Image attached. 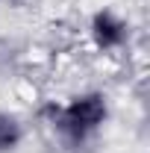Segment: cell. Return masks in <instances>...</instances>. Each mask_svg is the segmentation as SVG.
Wrapping results in <instances>:
<instances>
[{
	"label": "cell",
	"mask_w": 150,
	"mask_h": 153,
	"mask_svg": "<svg viewBox=\"0 0 150 153\" xmlns=\"http://www.w3.org/2000/svg\"><path fill=\"white\" fill-rule=\"evenodd\" d=\"M109 118V97L103 91H79L68 103H62L53 115V127L68 141H85L91 138Z\"/></svg>",
	"instance_id": "1"
},
{
	"label": "cell",
	"mask_w": 150,
	"mask_h": 153,
	"mask_svg": "<svg viewBox=\"0 0 150 153\" xmlns=\"http://www.w3.org/2000/svg\"><path fill=\"white\" fill-rule=\"evenodd\" d=\"M88 36H91V44L103 53H112V50H121L127 41H130V24L121 18L115 9H97L88 21Z\"/></svg>",
	"instance_id": "2"
},
{
	"label": "cell",
	"mask_w": 150,
	"mask_h": 153,
	"mask_svg": "<svg viewBox=\"0 0 150 153\" xmlns=\"http://www.w3.org/2000/svg\"><path fill=\"white\" fill-rule=\"evenodd\" d=\"M24 121L15 112H0V153H15L24 144Z\"/></svg>",
	"instance_id": "3"
}]
</instances>
